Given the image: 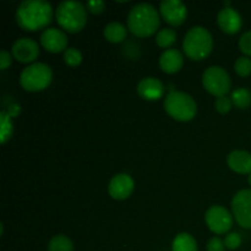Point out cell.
Returning <instances> with one entry per match:
<instances>
[{"mask_svg": "<svg viewBox=\"0 0 251 251\" xmlns=\"http://www.w3.org/2000/svg\"><path fill=\"white\" fill-rule=\"evenodd\" d=\"M53 7L46 0H25L17 6L16 22L25 31H38L50 24Z\"/></svg>", "mask_w": 251, "mask_h": 251, "instance_id": "1", "label": "cell"}, {"mask_svg": "<svg viewBox=\"0 0 251 251\" xmlns=\"http://www.w3.org/2000/svg\"><path fill=\"white\" fill-rule=\"evenodd\" d=\"M161 25L159 14L153 5L141 2L131 7L127 15V28L136 37L152 36Z\"/></svg>", "mask_w": 251, "mask_h": 251, "instance_id": "2", "label": "cell"}, {"mask_svg": "<svg viewBox=\"0 0 251 251\" xmlns=\"http://www.w3.org/2000/svg\"><path fill=\"white\" fill-rule=\"evenodd\" d=\"M213 48V39L210 31L202 26H194L186 32L183 41L184 53L191 60L207 58Z\"/></svg>", "mask_w": 251, "mask_h": 251, "instance_id": "3", "label": "cell"}, {"mask_svg": "<svg viewBox=\"0 0 251 251\" xmlns=\"http://www.w3.org/2000/svg\"><path fill=\"white\" fill-rule=\"evenodd\" d=\"M55 17L59 26L70 33L80 32L87 22V10L82 2L65 0L58 5Z\"/></svg>", "mask_w": 251, "mask_h": 251, "instance_id": "4", "label": "cell"}, {"mask_svg": "<svg viewBox=\"0 0 251 251\" xmlns=\"http://www.w3.org/2000/svg\"><path fill=\"white\" fill-rule=\"evenodd\" d=\"M164 109L173 119L189 122L198 112V105L194 98L185 92L171 91L164 98Z\"/></svg>", "mask_w": 251, "mask_h": 251, "instance_id": "5", "label": "cell"}, {"mask_svg": "<svg viewBox=\"0 0 251 251\" xmlns=\"http://www.w3.org/2000/svg\"><path fill=\"white\" fill-rule=\"evenodd\" d=\"M53 78L50 66L44 63H33L25 68L20 75V85L29 92H37L48 87Z\"/></svg>", "mask_w": 251, "mask_h": 251, "instance_id": "6", "label": "cell"}, {"mask_svg": "<svg viewBox=\"0 0 251 251\" xmlns=\"http://www.w3.org/2000/svg\"><path fill=\"white\" fill-rule=\"evenodd\" d=\"M203 87L213 96L223 97L230 90L232 81L229 74L221 66H210L203 71L202 75Z\"/></svg>", "mask_w": 251, "mask_h": 251, "instance_id": "7", "label": "cell"}, {"mask_svg": "<svg viewBox=\"0 0 251 251\" xmlns=\"http://www.w3.org/2000/svg\"><path fill=\"white\" fill-rule=\"evenodd\" d=\"M205 221L211 232L225 234L233 227V216L223 206H211L205 215Z\"/></svg>", "mask_w": 251, "mask_h": 251, "instance_id": "8", "label": "cell"}, {"mask_svg": "<svg viewBox=\"0 0 251 251\" xmlns=\"http://www.w3.org/2000/svg\"><path fill=\"white\" fill-rule=\"evenodd\" d=\"M232 211L239 226L251 229V189H244L235 194L232 200Z\"/></svg>", "mask_w": 251, "mask_h": 251, "instance_id": "9", "label": "cell"}, {"mask_svg": "<svg viewBox=\"0 0 251 251\" xmlns=\"http://www.w3.org/2000/svg\"><path fill=\"white\" fill-rule=\"evenodd\" d=\"M164 21L172 26H180L188 16V9L180 0H163L159 6Z\"/></svg>", "mask_w": 251, "mask_h": 251, "instance_id": "10", "label": "cell"}, {"mask_svg": "<svg viewBox=\"0 0 251 251\" xmlns=\"http://www.w3.org/2000/svg\"><path fill=\"white\" fill-rule=\"evenodd\" d=\"M41 44L47 51L50 53H60L65 51L68 47V36L65 32L61 29L50 27L42 32L41 34Z\"/></svg>", "mask_w": 251, "mask_h": 251, "instance_id": "11", "label": "cell"}, {"mask_svg": "<svg viewBox=\"0 0 251 251\" xmlns=\"http://www.w3.org/2000/svg\"><path fill=\"white\" fill-rule=\"evenodd\" d=\"M12 55L20 63H31L39 55V46L31 38H19L12 46Z\"/></svg>", "mask_w": 251, "mask_h": 251, "instance_id": "12", "label": "cell"}, {"mask_svg": "<svg viewBox=\"0 0 251 251\" xmlns=\"http://www.w3.org/2000/svg\"><path fill=\"white\" fill-rule=\"evenodd\" d=\"M134 186L135 183L129 174L120 173L110 179L108 193L114 200H125L132 194Z\"/></svg>", "mask_w": 251, "mask_h": 251, "instance_id": "13", "label": "cell"}, {"mask_svg": "<svg viewBox=\"0 0 251 251\" xmlns=\"http://www.w3.org/2000/svg\"><path fill=\"white\" fill-rule=\"evenodd\" d=\"M217 24L223 32L228 34H234L242 28V16L233 7H223L217 15Z\"/></svg>", "mask_w": 251, "mask_h": 251, "instance_id": "14", "label": "cell"}, {"mask_svg": "<svg viewBox=\"0 0 251 251\" xmlns=\"http://www.w3.org/2000/svg\"><path fill=\"white\" fill-rule=\"evenodd\" d=\"M166 92L164 85L156 77H144L137 83V93L144 100H157L162 98Z\"/></svg>", "mask_w": 251, "mask_h": 251, "instance_id": "15", "label": "cell"}, {"mask_svg": "<svg viewBox=\"0 0 251 251\" xmlns=\"http://www.w3.org/2000/svg\"><path fill=\"white\" fill-rule=\"evenodd\" d=\"M184 56L178 49H167L159 56V66L167 74H176L183 68Z\"/></svg>", "mask_w": 251, "mask_h": 251, "instance_id": "16", "label": "cell"}, {"mask_svg": "<svg viewBox=\"0 0 251 251\" xmlns=\"http://www.w3.org/2000/svg\"><path fill=\"white\" fill-rule=\"evenodd\" d=\"M227 163L232 171L239 174L251 173V153L242 150L230 152L227 157Z\"/></svg>", "mask_w": 251, "mask_h": 251, "instance_id": "17", "label": "cell"}, {"mask_svg": "<svg viewBox=\"0 0 251 251\" xmlns=\"http://www.w3.org/2000/svg\"><path fill=\"white\" fill-rule=\"evenodd\" d=\"M105 39L112 43H120L126 38L127 29L124 25L119 24V22H110L104 27L103 31Z\"/></svg>", "mask_w": 251, "mask_h": 251, "instance_id": "18", "label": "cell"}, {"mask_svg": "<svg viewBox=\"0 0 251 251\" xmlns=\"http://www.w3.org/2000/svg\"><path fill=\"white\" fill-rule=\"evenodd\" d=\"M173 251H198V243L189 233H180L176 235L172 244Z\"/></svg>", "mask_w": 251, "mask_h": 251, "instance_id": "19", "label": "cell"}, {"mask_svg": "<svg viewBox=\"0 0 251 251\" xmlns=\"http://www.w3.org/2000/svg\"><path fill=\"white\" fill-rule=\"evenodd\" d=\"M232 100L233 104L240 109H245L251 104V91L245 87H239L232 92Z\"/></svg>", "mask_w": 251, "mask_h": 251, "instance_id": "20", "label": "cell"}, {"mask_svg": "<svg viewBox=\"0 0 251 251\" xmlns=\"http://www.w3.org/2000/svg\"><path fill=\"white\" fill-rule=\"evenodd\" d=\"M47 251H74V244L66 235H54L49 240Z\"/></svg>", "mask_w": 251, "mask_h": 251, "instance_id": "21", "label": "cell"}, {"mask_svg": "<svg viewBox=\"0 0 251 251\" xmlns=\"http://www.w3.org/2000/svg\"><path fill=\"white\" fill-rule=\"evenodd\" d=\"M0 140H1V144H6L12 136V131H14V125H12L11 118L10 114H7L6 112L2 110L0 113Z\"/></svg>", "mask_w": 251, "mask_h": 251, "instance_id": "22", "label": "cell"}, {"mask_svg": "<svg viewBox=\"0 0 251 251\" xmlns=\"http://www.w3.org/2000/svg\"><path fill=\"white\" fill-rule=\"evenodd\" d=\"M176 41V32L173 28H162L157 32L156 43L162 48L173 46Z\"/></svg>", "mask_w": 251, "mask_h": 251, "instance_id": "23", "label": "cell"}, {"mask_svg": "<svg viewBox=\"0 0 251 251\" xmlns=\"http://www.w3.org/2000/svg\"><path fill=\"white\" fill-rule=\"evenodd\" d=\"M64 61L66 63V65L75 68L82 63V54L78 49L68 48L64 51Z\"/></svg>", "mask_w": 251, "mask_h": 251, "instance_id": "24", "label": "cell"}, {"mask_svg": "<svg viewBox=\"0 0 251 251\" xmlns=\"http://www.w3.org/2000/svg\"><path fill=\"white\" fill-rule=\"evenodd\" d=\"M234 69L238 75L243 76V77L249 76L251 74V59L248 56H240L235 61Z\"/></svg>", "mask_w": 251, "mask_h": 251, "instance_id": "25", "label": "cell"}, {"mask_svg": "<svg viewBox=\"0 0 251 251\" xmlns=\"http://www.w3.org/2000/svg\"><path fill=\"white\" fill-rule=\"evenodd\" d=\"M232 105H233L232 100H230V98H228L227 96L218 97L217 100H216V103H215L216 109H217L221 114H226V113L229 112V110L232 109Z\"/></svg>", "mask_w": 251, "mask_h": 251, "instance_id": "26", "label": "cell"}, {"mask_svg": "<svg viewBox=\"0 0 251 251\" xmlns=\"http://www.w3.org/2000/svg\"><path fill=\"white\" fill-rule=\"evenodd\" d=\"M223 242H225V245L227 249L235 250L240 247V244H242V237H240L238 233H230V234H228L227 237L225 238Z\"/></svg>", "mask_w": 251, "mask_h": 251, "instance_id": "27", "label": "cell"}, {"mask_svg": "<svg viewBox=\"0 0 251 251\" xmlns=\"http://www.w3.org/2000/svg\"><path fill=\"white\" fill-rule=\"evenodd\" d=\"M239 48L245 55L251 56V31L242 34L239 39Z\"/></svg>", "mask_w": 251, "mask_h": 251, "instance_id": "28", "label": "cell"}, {"mask_svg": "<svg viewBox=\"0 0 251 251\" xmlns=\"http://www.w3.org/2000/svg\"><path fill=\"white\" fill-rule=\"evenodd\" d=\"M226 245L221 238L213 237L208 240L207 243V251H225Z\"/></svg>", "mask_w": 251, "mask_h": 251, "instance_id": "29", "label": "cell"}, {"mask_svg": "<svg viewBox=\"0 0 251 251\" xmlns=\"http://www.w3.org/2000/svg\"><path fill=\"white\" fill-rule=\"evenodd\" d=\"M87 9L92 14H100L105 9V4L103 0H90L87 2Z\"/></svg>", "mask_w": 251, "mask_h": 251, "instance_id": "30", "label": "cell"}, {"mask_svg": "<svg viewBox=\"0 0 251 251\" xmlns=\"http://www.w3.org/2000/svg\"><path fill=\"white\" fill-rule=\"evenodd\" d=\"M11 61H12V58L11 55H10L9 51L1 50V53H0V69H1V70L7 69L10 65H11Z\"/></svg>", "mask_w": 251, "mask_h": 251, "instance_id": "31", "label": "cell"}, {"mask_svg": "<svg viewBox=\"0 0 251 251\" xmlns=\"http://www.w3.org/2000/svg\"><path fill=\"white\" fill-rule=\"evenodd\" d=\"M248 181H249V184H250V186H251V173L249 174V178H248Z\"/></svg>", "mask_w": 251, "mask_h": 251, "instance_id": "32", "label": "cell"}]
</instances>
